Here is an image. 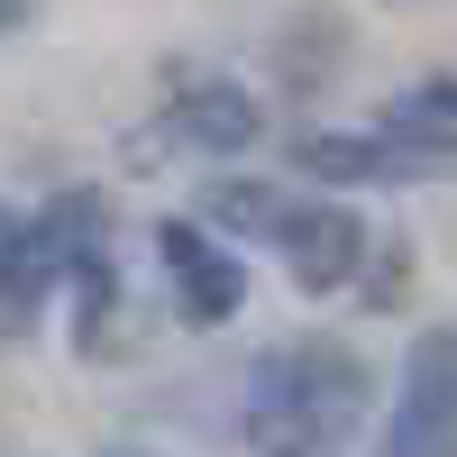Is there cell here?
<instances>
[{"instance_id":"6da1fadb","label":"cell","mask_w":457,"mask_h":457,"mask_svg":"<svg viewBox=\"0 0 457 457\" xmlns=\"http://www.w3.org/2000/svg\"><path fill=\"white\" fill-rule=\"evenodd\" d=\"M366 421V366L338 338H284L238 385V430L256 448H338Z\"/></svg>"},{"instance_id":"7a4b0ae2","label":"cell","mask_w":457,"mask_h":457,"mask_svg":"<svg viewBox=\"0 0 457 457\" xmlns=\"http://www.w3.org/2000/svg\"><path fill=\"white\" fill-rule=\"evenodd\" d=\"M211 211L228 228H247V247H275L302 293H348V275L366 265V220L348 202L284 193V183H220Z\"/></svg>"},{"instance_id":"3957f363","label":"cell","mask_w":457,"mask_h":457,"mask_svg":"<svg viewBox=\"0 0 457 457\" xmlns=\"http://www.w3.org/2000/svg\"><path fill=\"white\" fill-rule=\"evenodd\" d=\"M385 448H411V457H421V448H457V320H439V329L411 338Z\"/></svg>"},{"instance_id":"277c9868","label":"cell","mask_w":457,"mask_h":457,"mask_svg":"<svg viewBox=\"0 0 457 457\" xmlns=\"http://www.w3.org/2000/svg\"><path fill=\"white\" fill-rule=\"evenodd\" d=\"M156 265H165V284L183 293V320H193V329H220L247 302V265L228 256L211 228H193V220H165L156 228Z\"/></svg>"},{"instance_id":"5b68a950","label":"cell","mask_w":457,"mask_h":457,"mask_svg":"<svg viewBox=\"0 0 457 457\" xmlns=\"http://www.w3.org/2000/svg\"><path fill=\"white\" fill-rule=\"evenodd\" d=\"M375 137H385L394 174H448L457 165V83L439 73V83H411L385 120H375Z\"/></svg>"},{"instance_id":"8992f818","label":"cell","mask_w":457,"mask_h":457,"mask_svg":"<svg viewBox=\"0 0 457 457\" xmlns=\"http://www.w3.org/2000/svg\"><path fill=\"white\" fill-rule=\"evenodd\" d=\"M55 284H64V256H55V228H46V211H37V220L0 211V329L37 320V302H46Z\"/></svg>"},{"instance_id":"52a82bcc","label":"cell","mask_w":457,"mask_h":457,"mask_svg":"<svg viewBox=\"0 0 457 457\" xmlns=\"http://www.w3.org/2000/svg\"><path fill=\"white\" fill-rule=\"evenodd\" d=\"M165 137L202 146V156H238V146L265 137V110H256L238 83H193V92L165 101Z\"/></svg>"},{"instance_id":"ba28073f","label":"cell","mask_w":457,"mask_h":457,"mask_svg":"<svg viewBox=\"0 0 457 457\" xmlns=\"http://www.w3.org/2000/svg\"><path fill=\"white\" fill-rule=\"evenodd\" d=\"M28 10H37V0H0V28H19V19H28Z\"/></svg>"}]
</instances>
